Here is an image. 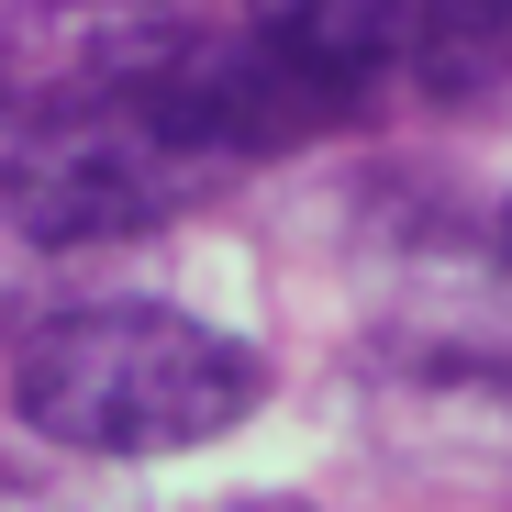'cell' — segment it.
Wrapping results in <instances>:
<instances>
[{"label": "cell", "instance_id": "cell-3", "mask_svg": "<svg viewBox=\"0 0 512 512\" xmlns=\"http://www.w3.org/2000/svg\"><path fill=\"white\" fill-rule=\"evenodd\" d=\"M401 67L435 101H501L512 90V0H423L401 34Z\"/></svg>", "mask_w": 512, "mask_h": 512}, {"label": "cell", "instance_id": "cell-5", "mask_svg": "<svg viewBox=\"0 0 512 512\" xmlns=\"http://www.w3.org/2000/svg\"><path fill=\"white\" fill-rule=\"evenodd\" d=\"M0 512H67L56 490H34V479H12V468H0Z\"/></svg>", "mask_w": 512, "mask_h": 512}, {"label": "cell", "instance_id": "cell-4", "mask_svg": "<svg viewBox=\"0 0 512 512\" xmlns=\"http://www.w3.org/2000/svg\"><path fill=\"white\" fill-rule=\"evenodd\" d=\"M56 256H67V245L34 223V201H23V179H12V156H0V334L45 312V279H56Z\"/></svg>", "mask_w": 512, "mask_h": 512}, {"label": "cell", "instance_id": "cell-2", "mask_svg": "<svg viewBox=\"0 0 512 512\" xmlns=\"http://www.w3.org/2000/svg\"><path fill=\"white\" fill-rule=\"evenodd\" d=\"M368 423L412 468L501 479L512 468V312L435 301V312L379 323V346H368Z\"/></svg>", "mask_w": 512, "mask_h": 512}, {"label": "cell", "instance_id": "cell-7", "mask_svg": "<svg viewBox=\"0 0 512 512\" xmlns=\"http://www.w3.org/2000/svg\"><path fill=\"white\" fill-rule=\"evenodd\" d=\"M501 268H512V212H501Z\"/></svg>", "mask_w": 512, "mask_h": 512}, {"label": "cell", "instance_id": "cell-6", "mask_svg": "<svg viewBox=\"0 0 512 512\" xmlns=\"http://www.w3.org/2000/svg\"><path fill=\"white\" fill-rule=\"evenodd\" d=\"M234 512H312V501H279V490H268V501H234Z\"/></svg>", "mask_w": 512, "mask_h": 512}, {"label": "cell", "instance_id": "cell-1", "mask_svg": "<svg viewBox=\"0 0 512 512\" xmlns=\"http://www.w3.org/2000/svg\"><path fill=\"white\" fill-rule=\"evenodd\" d=\"M12 401L67 457H190L268 401V357L179 301H56L23 323Z\"/></svg>", "mask_w": 512, "mask_h": 512}]
</instances>
